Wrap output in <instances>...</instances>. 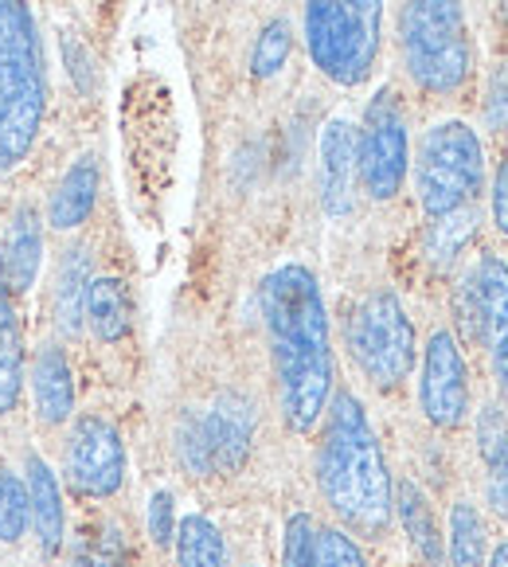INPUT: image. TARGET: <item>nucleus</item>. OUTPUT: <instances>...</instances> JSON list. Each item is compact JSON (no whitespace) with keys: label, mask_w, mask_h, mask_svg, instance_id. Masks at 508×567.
Returning <instances> with one entry per match:
<instances>
[{"label":"nucleus","mask_w":508,"mask_h":567,"mask_svg":"<svg viewBox=\"0 0 508 567\" xmlns=\"http://www.w3.org/2000/svg\"><path fill=\"white\" fill-rule=\"evenodd\" d=\"M489 567H508V540H505V544H497V551H493Z\"/></svg>","instance_id":"72a5a7b5"},{"label":"nucleus","mask_w":508,"mask_h":567,"mask_svg":"<svg viewBox=\"0 0 508 567\" xmlns=\"http://www.w3.org/2000/svg\"><path fill=\"white\" fill-rule=\"evenodd\" d=\"M290 48H293L290 24H286V20H270V24L259 32V40H255V55H250V71H255V79H274L278 71L286 68Z\"/></svg>","instance_id":"a878e982"},{"label":"nucleus","mask_w":508,"mask_h":567,"mask_svg":"<svg viewBox=\"0 0 508 567\" xmlns=\"http://www.w3.org/2000/svg\"><path fill=\"white\" fill-rule=\"evenodd\" d=\"M86 321H91L99 341H122L129 329V301H125V286L117 278H91L86 290Z\"/></svg>","instance_id":"6ab92c4d"},{"label":"nucleus","mask_w":508,"mask_h":567,"mask_svg":"<svg viewBox=\"0 0 508 567\" xmlns=\"http://www.w3.org/2000/svg\"><path fill=\"white\" fill-rule=\"evenodd\" d=\"M395 509H400L403 528H407L411 544L423 551L426 564H438L442 559V536H438V525H434L431 505H426V497L418 493V485H411V482L395 485Z\"/></svg>","instance_id":"aec40b11"},{"label":"nucleus","mask_w":508,"mask_h":567,"mask_svg":"<svg viewBox=\"0 0 508 567\" xmlns=\"http://www.w3.org/2000/svg\"><path fill=\"white\" fill-rule=\"evenodd\" d=\"M313 517L309 513H293L286 520V544H282V567H313Z\"/></svg>","instance_id":"c85d7f7f"},{"label":"nucleus","mask_w":508,"mask_h":567,"mask_svg":"<svg viewBox=\"0 0 508 567\" xmlns=\"http://www.w3.org/2000/svg\"><path fill=\"white\" fill-rule=\"evenodd\" d=\"M32 525L28 513V485L12 470H0V544H20Z\"/></svg>","instance_id":"b1692460"},{"label":"nucleus","mask_w":508,"mask_h":567,"mask_svg":"<svg viewBox=\"0 0 508 567\" xmlns=\"http://www.w3.org/2000/svg\"><path fill=\"white\" fill-rule=\"evenodd\" d=\"M481 306V341L489 344L493 372H497L500 395L508 403V262L497 255H481L477 275L469 278Z\"/></svg>","instance_id":"9b49d317"},{"label":"nucleus","mask_w":508,"mask_h":567,"mask_svg":"<svg viewBox=\"0 0 508 567\" xmlns=\"http://www.w3.org/2000/svg\"><path fill=\"white\" fill-rule=\"evenodd\" d=\"M313 567H367V564H364V551L356 548V540L349 533H341V528H317Z\"/></svg>","instance_id":"cd10ccee"},{"label":"nucleus","mask_w":508,"mask_h":567,"mask_svg":"<svg viewBox=\"0 0 508 567\" xmlns=\"http://www.w3.org/2000/svg\"><path fill=\"white\" fill-rule=\"evenodd\" d=\"M94 200H99V165H94V157H83L63 173V181H59L55 196H51V208H48V224L55 227V231H75L94 212Z\"/></svg>","instance_id":"f3484780"},{"label":"nucleus","mask_w":508,"mask_h":567,"mask_svg":"<svg viewBox=\"0 0 508 567\" xmlns=\"http://www.w3.org/2000/svg\"><path fill=\"white\" fill-rule=\"evenodd\" d=\"M384 32V0H305V43L317 71L341 86L372 75Z\"/></svg>","instance_id":"20e7f679"},{"label":"nucleus","mask_w":508,"mask_h":567,"mask_svg":"<svg viewBox=\"0 0 508 567\" xmlns=\"http://www.w3.org/2000/svg\"><path fill=\"white\" fill-rule=\"evenodd\" d=\"M32 395H35V415L40 423L59 426L68 423L75 411V380H71V364L63 349L43 344L32 360Z\"/></svg>","instance_id":"ddd939ff"},{"label":"nucleus","mask_w":508,"mask_h":567,"mask_svg":"<svg viewBox=\"0 0 508 567\" xmlns=\"http://www.w3.org/2000/svg\"><path fill=\"white\" fill-rule=\"evenodd\" d=\"M317 482L333 513L364 536L392 525V477L356 395L341 392L329 408L325 443L317 454Z\"/></svg>","instance_id":"f03ea898"},{"label":"nucleus","mask_w":508,"mask_h":567,"mask_svg":"<svg viewBox=\"0 0 508 567\" xmlns=\"http://www.w3.org/2000/svg\"><path fill=\"white\" fill-rule=\"evenodd\" d=\"M86 290H91V262H86L83 247H71L63 255V267L55 278V313L59 329L75 337L83 326V309H86Z\"/></svg>","instance_id":"a211bd4d"},{"label":"nucleus","mask_w":508,"mask_h":567,"mask_svg":"<svg viewBox=\"0 0 508 567\" xmlns=\"http://www.w3.org/2000/svg\"><path fill=\"white\" fill-rule=\"evenodd\" d=\"M176 564L180 567H227V548L219 528L208 517L193 513L176 528Z\"/></svg>","instance_id":"412c9836"},{"label":"nucleus","mask_w":508,"mask_h":567,"mask_svg":"<svg viewBox=\"0 0 508 567\" xmlns=\"http://www.w3.org/2000/svg\"><path fill=\"white\" fill-rule=\"evenodd\" d=\"M477 446H481L489 477H505L508 474V415L500 408H493V403L477 415Z\"/></svg>","instance_id":"bb28decb"},{"label":"nucleus","mask_w":508,"mask_h":567,"mask_svg":"<svg viewBox=\"0 0 508 567\" xmlns=\"http://www.w3.org/2000/svg\"><path fill=\"white\" fill-rule=\"evenodd\" d=\"M321 204L329 216L352 212V184H356V130L344 117H333L321 130Z\"/></svg>","instance_id":"f8f14e48"},{"label":"nucleus","mask_w":508,"mask_h":567,"mask_svg":"<svg viewBox=\"0 0 508 567\" xmlns=\"http://www.w3.org/2000/svg\"><path fill=\"white\" fill-rule=\"evenodd\" d=\"M149 533H153V540H157L160 548H168V544H173L176 509H173V493H168V489L153 493V501H149Z\"/></svg>","instance_id":"7c9ffc66"},{"label":"nucleus","mask_w":508,"mask_h":567,"mask_svg":"<svg viewBox=\"0 0 508 567\" xmlns=\"http://www.w3.org/2000/svg\"><path fill=\"white\" fill-rule=\"evenodd\" d=\"M17 326L12 321V286H9V270H4V259H0V329Z\"/></svg>","instance_id":"473e14b6"},{"label":"nucleus","mask_w":508,"mask_h":567,"mask_svg":"<svg viewBox=\"0 0 508 567\" xmlns=\"http://www.w3.org/2000/svg\"><path fill=\"white\" fill-rule=\"evenodd\" d=\"M485 181V153L466 122H442L423 137L415 165V193L431 219L466 208Z\"/></svg>","instance_id":"423d86ee"},{"label":"nucleus","mask_w":508,"mask_h":567,"mask_svg":"<svg viewBox=\"0 0 508 567\" xmlns=\"http://www.w3.org/2000/svg\"><path fill=\"white\" fill-rule=\"evenodd\" d=\"M400 43L407 75L431 94H454L469 79V32L462 0H403Z\"/></svg>","instance_id":"39448f33"},{"label":"nucleus","mask_w":508,"mask_h":567,"mask_svg":"<svg viewBox=\"0 0 508 567\" xmlns=\"http://www.w3.org/2000/svg\"><path fill=\"white\" fill-rule=\"evenodd\" d=\"M0 259H4V270H9L12 293L32 290L35 275H40V259H43V224L32 204H20V208L12 212L9 239L0 247Z\"/></svg>","instance_id":"2eb2a0df"},{"label":"nucleus","mask_w":508,"mask_h":567,"mask_svg":"<svg viewBox=\"0 0 508 567\" xmlns=\"http://www.w3.org/2000/svg\"><path fill=\"white\" fill-rule=\"evenodd\" d=\"M250 403L239 395H224V400L211 408V415L204 419V439H208L211 466L219 470H239L242 458L250 451Z\"/></svg>","instance_id":"4468645a"},{"label":"nucleus","mask_w":508,"mask_h":567,"mask_svg":"<svg viewBox=\"0 0 508 567\" xmlns=\"http://www.w3.org/2000/svg\"><path fill=\"white\" fill-rule=\"evenodd\" d=\"M262 318L278 375V403L290 431L305 434L325 415L333 392L329 313L313 270L286 262L262 282Z\"/></svg>","instance_id":"f257e3e1"},{"label":"nucleus","mask_w":508,"mask_h":567,"mask_svg":"<svg viewBox=\"0 0 508 567\" xmlns=\"http://www.w3.org/2000/svg\"><path fill=\"white\" fill-rule=\"evenodd\" d=\"M28 513H32V528L40 536V548L55 556L63 544V493H59V477L40 454L28 458Z\"/></svg>","instance_id":"dca6fc26"},{"label":"nucleus","mask_w":508,"mask_h":567,"mask_svg":"<svg viewBox=\"0 0 508 567\" xmlns=\"http://www.w3.org/2000/svg\"><path fill=\"white\" fill-rule=\"evenodd\" d=\"M48 110L43 48L28 0H0V176L24 165Z\"/></svg>","instance_id":"7ed1b4c3"},{"label":"nucleus","mask_w":508,"mask_h":567,"mask_svg":"<svg viewBox=\"0 0 508 567\" xmlns=\"http://www.w3.org/2000/svg\"><path fill=\"white\" fill-rule=\"evenodd\" d=\"M454 567H485V525L469 501H458L450 509V536H446Z\"/></svg>","instance_id":"4be33fe9"},{"label":"nucleus","mask_w":508,"mask_h":567,"mask_svg":"<svg viewBox=\"0 0 508 567\" xmlns=\"http://www.w3.org/2000/svg\"><path fill=\"white\" fill-rule=\"evenodd\" d=\"M68 482L83 497H114L125 482V446L114 423L79 415L68 439Z\"/></svg>","instance_id":"1a4fd4ad"},{"label":"nucleus","mask_w":508,"mask_h":567,"mask_svg":"<svg viewBox=\"0 0 508 567\" xmlns=\"http://www.w3.org/2000/svg\"><path fill=\"white\" fill-rule=\"evenodd\" d=\"M474 231H477V216L466 208L434 219L431 235H426V255H431L434 267H450V262L462 255V247L474 239Z\"/></svg>","instance_id":"5701e85b"},{"label":"nucleus","mask_w":508,"mask_h":567,"mask_svg":"<svg viewBox=\"0 0 508 567\" xmlns=\"http://www.w3.org/2000/svg\"><path fill=\"white\" fill-rule=\"evenodd\" d=\"M356 176L372 200H392L407 176V122L395 91H380L356 137Z\"/></svg>","instance_id":"6e6552de"},{"label":"nucleus","mask_w":508,"mask_h":567,"mask_svg":"<svg viewBox=\"0 0 508 567\" xmlns=\"http://www.w3.org/2000/svg\"><path fill=\"white\" fill-rule=\"evenodd\" d=\"M485 117H489V125L497 130V134H505V130H508V59L500 63L497 71H493V79H489V99H485Z\"/></svg>","instance_id":"c756f323"},{"label":"nucleus","mask_w":508,"mask_h":567,"mask_svg":"<svg viewBox=\"0 0 508 567\" xmlns=\"http://www.w3.org/2000/svg\"><path fill=\"white\" fill-rule=\"evenodd\" d=\"M493 224L508 239V157L500 161L497 181H493Z\"/></svg>","instance_id":"2f4dec72"},{"label":"nucleus","mask_w":508,"mask_h":567,"mask_svg":"<svg viewBox=\"0 0 508 567\" xmlns=\"http://www.w3.org/2000/svg\"><path fill=\"white\" fill-rule=\"evenodd\" d=\"M418 403H423V415L434 426L450 431L466 419L469 411V372L466 357L458 349V337L450 329H438L431 333L423 352V380H418Z\"/></svg>","instance_id":"9d476101"},{"label":"nucleus","mask_w":508,"mask_h":567,"mask_svg":"<svg viewBox=\"0 0 508 567\" xmlns=\"http://www.w3.org/2000/svg\"><path fill=\"white\" fill-rule=\"evenodd\" d=\"M20 384H24V341L20 329L9 326L0 329V419L17 408Z\"/></svg>","instance_id":"393cba45"},{"label":"nucleus","mask_w":508,"mask_h":567,"mask_svg":"<svg viewBox=\"0 0 508 567\" xmlns=\"http://www.w3.org/2000/svg\"><path fill=\"white\" fill-rule=\"evenodd\" d=\"M349 349L375 388H400L415 368V329L392 290H375L352 313Z\"/></svg>","instance_id":"0eeeda50"}]
</instances>
